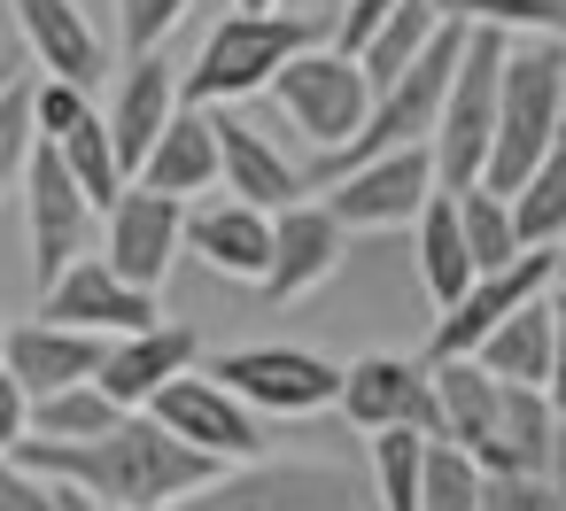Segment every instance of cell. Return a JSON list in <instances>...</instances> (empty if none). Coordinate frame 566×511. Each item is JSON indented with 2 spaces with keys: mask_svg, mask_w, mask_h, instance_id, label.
<instances>
[{
  "mask_svg": "<svg viewBox=\"0 0 566 511\" xmlns=\"http://www.w3.org/2000/svg\"><path fill=\"white\" fill-rule=\"evenodd\" d=\"M17 457L40 480H71V488H86L109 511H171V503H187L195 488H210L226 472L218 457L187 449L156 411H125L94 441H24Z\"/></svg>",
  "mask_w": 566,
  "mask_h": 511,
  "instance_id": "cell-1",
  "label": "cell"
},
{
  "mask_svg": "<svg viewBox=\"0 0 566 511\" xmlns=\"http://www.w3.org/2000/svg\"><path fill=\"white\" fill-rule=\"evenodd\" d=\"M558 132H566V40L527 32V40H512V55H504L496 140H489V187L512 194V187L551 156Z\"/></svg>",
  "mask_w": 566,
  "mask_h": 511,
  "instance_id": "cell-2",
  "label": "cell"
},
{
  "mask_svg": "<svg viewBox=\"0 0 566 511\" xmlns=\"http://www.w3.org/2000/svg\"><path fill=\"white\" fill-rule=\"evenodd\" d=\"M303 47H311L303 9H233V17L202 40L195 71L179 78V102H202V109H241V102L272 94V78H280Z\"/></svg>",
  "mask_w": 566,
  "mask_h": 511,
  "instance_id": "cell-3",
  "label": "cell"
},
{
  "mask_svg": "<svg viewBox=\"0 0 566 511\" xmlns=\"http://www.w3.org/2000/svg\"><path fill=\"white\" fill-rule=\"evenodd\" d=\"M504 55H512V32H496V24H465V47H458V71H450V94H442V117H434V140H427L442 187H473V179H489Z\"/></svg>",
  "mask_w": 566,
  "mask_h": 511,
  "instance_id": "cell-4",
  "label": "cell"
},
{
  "mask_svg": "<svg viewBox=\"0 0 566 511\" xmlns=\"http://www.w3.org/2000/svg\"><path fill=\"white\" fill-rule=\"evenodd\" d=\"M24 248H32V287L48 295L86 248H94V233H102V210H94V194L78 187V171L63 163V148L55 140H40L32 148V163H24Z\"/></svg>",
  "mask_w": 566,
  "mask_h": 511,
  "instance_id": "cell-5",
  "label": "cell"
},
{
  "mask_svg": "<svg viewBox=\"0 0 566 511\" xmlns=\"http://www.w3.org/2000/svg\"><path fill=\"white\" fill-rule=\"evenodd\" d=\"M272 109L303 132L311 156H326V148H342V140L365 125V109H373V78H365V63L342 55L334 40H326V47L311 40V47L272 78Z\"/></svg>",
  "mask_w": 566,
  "mask_h": 511,
  "instance_id": "cell-6",
  "label": "cell"
},
{
  "mask_svg": "<svg viewBox=\"0 0 566 511\" xmlns=\"http://www.w3.org/2000/svg\"><path fill=\"white\" fill-rule=\"evenodd\" d=\"M202 372H218L264 418H311V411H334V395H342V364L303 341H241V349L202 356Z\"/></svg>",
  "mask_w": 566,
  "mask_h": 511,
  "instance_id": "cell-7",
  "label": "cell"
},
{
  "mask_svg": "<svg viewBox=\"0 0 566 511\" xmlns=\"http://www.w3.org/2000/svg\"><path fill=\"white\" fill-rule=\"evenodd\" d=\"M179 511H365V480L349 465H280V457H249L226 465L210 488H195Z\"/></svg>",
  "mask_w": 566,
  "mask_h": 511,
  "instance_id": "cell-8",
  "label": "cell"
},
{
  "mask_svg": "<svg viewBox=\"0 0 566 511\" xmlns=\"http://www.w3.org/2000/svg\"><path fill=\"white\" fill-rule=\"evenodd\" d=\"M334 411H342L357 434H388V426L442 434V387H434V364H427V356H396V349H373V356L342 364Z\"/></svg>",
  "mask_w": 566,
  "mask_h": 511,
  "instance_id": "cell-9",
  "label": "cell"
},
{
  "mask_svg": "<svg viewBox=\"0 0 566 511\" xmlns=\"http://www.w3.org/2000/svg\"><path fill=\"white\" fill-rule=\"evenodd\" d=\"M187 449H202V457H218V465H249V457H264V411H249L218 372H202V364H187L156 403H148Z\"/></svg>",
  "mask_w": 566,
  "mask_h": 511,
  "instance_id": "cell-10",
  "label": "cell"
},
{
  "mask_svg": "<svg viewBox=\"0 0 566 511\" xmlns=\"http://www.w3.org/2000/svg\"><path fill=\"white\" fill-rule=\"evenodd\" d=\"M434 187H442V171H434V148L419 140V148H396V156H373V163L342 171L334 187H318V202L349 233H396V225H411L427 210Z\"/></svg>",
  "mask_w": 566,
  "mask_h": 511,
  "instance_id": "cell-11",
  "label": "cell"
},
{
  "mask_svg": "<svg viewBox=\"0 0 566 511\" xmlns=\"http://www.w3.org/2000/svg\"><path fill=\"white\" fill-rule=\"evenodd\" d=\"M179 248H187V202L133 179L109 210H102V256L133 279V287H164L179 272Z\"/></svg>",
  "mask_w": 566,
  "mask_h": 511,
  "instance_id": "cell-12",
  "label": "cell"
},
{
  "mask_svg": "<svg viewBox=\"0 0 566 511\" xmlns=\"http://www.w3.org/2000/svg\"><path fill=\"white\" fill-rule=\"evenodd\" d=\"M349 241H357V233H349L318 194L272 210V264H264L256 295H264V302H303V295H318V287L349 264Z\"/></svg>",
  "mask_w": 566,
  "mask_h": 511,
  "instance_id": "cell-13",
  "label": "cell"
},
{
  "mask_svg": "<svg viewBox=\"0 0 566 511\" xmlns=\"http://www.w3.org/2000/svg\"><path fill=\"white\" fill-rule=\"evenodd\" d=\"M543 287H558V248H520L504 272H481L442 318H434V333H427V356H473L520 302H535Z\"/></svg>",
  "mask_w": 566,
  "mask_h": 511,
  "instance_id": "cell-14",
  "label": "cell"
},
{
  "mask_svg": "<svg viewBox=\"0 0 566 511\" xmlns=\"http://www.w3.org/2000/svg\"><path fill=\"white\" fill-rule=\"evenodd\" d=\"M40 318H63V326H86V333H133V326H156L164 302H156V287H133L102 248H86V256L40 295Z\"/></svg>",
  "mask_w": 566,
  "mask_h": 511,
  "instance_id": "cell-15",
  "label": "cell"
},
{
  "mask_svg": "<svg viewBox=\"0 0 566 511\" xmlns=\"http://www.w3.org/2000/svg\"><path fill=\"white\" fill-rule=\"evenodd\" d=\"M187 364H202V341H195V326H179V318H156V326H133V333H109V349H102V387L125 403V411H148Z\"/></svg>",
  "mask_w": 566,
  "mask_h": 511,
  "instance_id": "cell-16",
  "label": "cell"
},
{
  "mask_svg": "<svg viewBox=\"0 0 566 511\" xmlns=\"http://www.w3.org/2000/svg\"><path fill=\"white\" fill-rule=\"evenodd\" d=\"M17 9V32H24V55H32V71H48V78H71V86H109V47H102V32L86 24V9L78 0H9Z\"/></svg>",
  "mask_w": 566,
  "mask_h": 511,
  "instance_id": "cell-17",
  "label": "cell"
},
{
  "mask_svg": "<svg viewBox=\"0 0 566 511\" xmlns=\"http://www.w3.org/2000/svg\"><path fill=\"white\" fill-rule=\"evenodd\" d=\"M218 187L256 202V210H287V202L311 194L303 163L287 148H272V132H256L241 109H218Z\"/></svg>",
  "mask_w": 566,
  "mask_h": 511,
  "instance_id": "cell-18",
  "label": "cell"
},
{
  "mask_svg": "<svg viewBox=\"0 0 566 511\" xmlns=\"http://www.w3.org/2000/svg\"><path fill=\"white\" fill-rule=\"evenodd\" d=\"M187 256L210 264L218 279L256 287L264 264H272V210H256V202H241V194H226V202H210V210H187Z\"/></svg>",
  "mask_w": 566,
  "mask_h": 511,
  "instance_id": "cell-19",
  "label": "cell"
},
{
  "mask_svg": "<svg viewBox=\"0 0 566 511\" xmlns=\"http://www.w3.org/2000/svg\"><path fill=\"white\" fill-rule=\"evenodd\" d=\"M171 109H179V71H171V55H164V47L125 55L117 94H109V132H117L125 171H140V156L156 148V132L171 125Z\"/></svg>",
  "mask_w": 566,
  "mask_h": 511,
  "instance_id": "cell-20",
  "label": "cell"
},
{
  "mask_svg": "<svg viewBox=\"0 0 566 511\" xmlns=\"http://www.w3.org/2000/svg\"><path fill=\"white\" fill-rule=\"evenodd\" d=\"M133 179H148V187H164V194H179V202L210 194V187H218V109L179 102V109H171V125L156 132V148L140 156V171H133Z\"/></svg>",
  "mask_w": 566,
  "mask_h": 511,
  "instance_id": "cell-21",
  "label": "cell"
},
{
  "mask_svg": "<svg viewBox=\"0 0 566 511\" xmlns=\"http://www.w3.org/2000/svg\"><path fill=\"white\" fill-rule=\"evenodd\" d=\"M102 349H109V333L63 326V318H24V326H9V372H17L32 395L71 387V380H94V372H102Z\"/></svg>",
  "mask_w": 566,
  "mask_h": 511,
  "instance_id": "cell-22",
  "label": "cell"
},
{
  "mask_svg": "<svg viewBox=\"0 0 566 511\" xmlns=\"http://www.w3.org/2000/svg\"><path fill=\"white\" fill-rule=\"evenodd\" d=\"M411 256H419V287H427V302L434 310H450L481 272H473V248H465V225H458V194L450 187H434L427 194V210L411 217Z\"/></svg>",
  "mask_w": 566,
  "mask_h": 511,
  "instance_id": "cell-23",
  "label": "cell"
},
{
  "mask_svg": "<svg viewBox=\"0 0 566 511\" xmlns=\"http://www.w3.org/2000/svg\"><path fill=\"white\" fill-rule=\"evenodd\" d=\"M551 434H558V403H551L543 387H527V380H504L496 434L481 441V465H489V472H543Z\"/></svg>",
  "mask_w": 566,
  "mask_h": 511,
  "instance_id": "cell-24",
  "label": "cell"
},
{
  "mask_svg": "<svg viewBox=\"0 0 566 511\" xmlns=\"http://www.w3.org/2000/svg\"><path fill=\"white\" fill-rule=\"evenodd\" d=\"M434 364V387H442V434L465 441L481 457V441L496 434V403H504V380L481 364V356H427Z\"/></svg>",
  "mask_w": 566,
  "mask_h": 511,
  "instance_id": "cell-25",
  "label": "cell"
},
{
  "mask_svg": "<svg viewBox=\"0 0 566 511\" xmlns=\"http://www.w3.org/2000/svg\"><path fill=\"white\" fill-rule=\"evenodd\" d=\"M496 380H527V387H543L551 380V287L535 295V302H520L481 349H473Z\"/></svg>",
  "mask_w": 566,
  "mask_h": 511,
  "instance_id": "cell-26",
  "label": "cell"
},
{
  "mask_svg": "<svg viewBox=\"0 0 566 511\" xmlns=\"http://www.w3.org/2000/svg\"><path fill=\"white\" fill-rule=\"evenodd\" d=\"M125 418V403L102 387V380H71V387H48L32 395V441H94Z\"/></svg>",
  "mask_w": 566,
  "mask_h": 511,
  "instance_id": "cell-27",
  "label": "cell"
},
{
  "mask_svg": "<svg viewBox=\"0 0 566 511\" xmlns=\"http://www.w3.org/2000/svg\"><path fill=\"white\" fill-rule=\"evenodd\" d=\"M512 225L527 248H566V132L551 140V156L512 187Z\"/></svg>",
  "mask_w": 566,
  "mask_h": 511,
  "instance_id": "cell-28",
  "label": "cell"
},
{
  "mask_svg": "<svg viewBox=\"0 0 566 511\" xmlns=\"http://www.w3.org/2000/svg\"><path fill=\"white\" fill-rule=\"evenodd\" d=\"M458 194V225H465V248H473V272H504L527 241H520V225H512V194H496L489 179H473V187H450Z\"/></svg>",
  "mask_w": 566,
  "mask_h": 511,
  "instance_id": "cell-29",
  "label": "cell"
},
{
  "mask_svg": "<svg viewBox=\"0 0 566 511\" xmlns=\"http://www.w3.org/2000/svg\"><path fill=\"white\" fill-rule=\"evenodd\" d=\"M442 24H450V17H442V0H396L388 24L373 32V47L357 55V63H365V78H373V94H380L403 63H419V55H427V40H434Z\"/></svg>",
  "mask_w": 566,
  "mask_h": 511,
  "instance_id": "cell-30",
  "label": "cell"
},
{
  "mask_svg": "<svg viewBox=\"0 0 566 511\" xmlns=\"http://www.w3.org/2000/svg\"><path fill=\"white\" fill-rule=\"evenodd\" d=\"M63 163L78 171V187L94 194V210H109L125 187H133V171H125V156H117V132H109V109H94V117H78L63 140Z\"/></svg>",
  "mask_w": 566,
  "mask_h": 511,
  "instance_id": "cell-31",
  "label": "cell"
},
{
  "mask_svg": "<svg viewBox=\"0 0 566 511\" xmlns=\"http://www.w3.org/2000/svg\"><path fill=\"white\" fill-rule=\"evenodd\" d=\"M481 488H489V465L465 441L434 434L427 441V472H419V511H481Z\"/></svg>",
  "mask_w": 566,
  "mask_h": 511,
  "instance_id": "cell-32",
  "label": "cell"
},
{
  "mask_svg": "<svg viewBox=\"0 0 566 511\" xmlns=\"http://www.w3.org/2000/svg\"><path fill=\"white\" fill-rule=\"evenodd\" d=\"M427 441H434V434H419V426H388V434H373V488H380V511H419Z\"/></svg>",
  "mask_w": 566,
  "mask_h": 511,
  "instance_id": "cell-33",
  "label": "cell"
},
{
  "mask_svg": "<svg viewBox=\"0 0 566 511\" xmlns=\"http://www.w3.org/2000/svg\"><path fill=\"white\" fill-rule=\"evenodd\" d=\"M442 17L450 24H496L512 40H527V32L566 40V0H442Z\"/></svg>",
  "mask_w": 566,
  "mask_h": 511,
  "instance_id": "cell-34",
  "label": "cell"
},
{
  "mask_svg": "<svg viewBox=\"0 0 566 511\" xmlns=\"http://www.w3.org/2000/svg\"><path fill=\"white\" fill-rule=\"evenodd\" d=\"M40 148V117H32V78H9L0 86V194L24 187V163Z\"/></svg>",
  "mask_w": 566,
  "mask_h": 511,
  "instance_id": "cell-35",
  "label": "cell"
},
{
  "mask_svg": "<svg viewBox=\"0 0 566 511\" xmlns=\"http://www.w3.org/2000/svg\"><path fill=\"white\" fill-rule=\"evenodd\" d=\"M187 9H195V0H117V47H125V55L164 47V40L187 24Z\"/></svg>",
  "mask_w": 566,
  "mask_h": 511,
  "instance_id": "cell-36",
  "label": "cell"
},
{
  "mask_svg": "<svg viewBox=\"0 0 566 511\" xmlns=\"http://www.w3.org/2000/svg\"><path fill=\"white\" fill-rule=\"evenodd\" d=\"M32 117H40V140H63L78 117H94V86H71V78H32Z\"/></svg>",
  "mask_w": 566,
  "mask_h": 511,
  "instance_id": "cell-37",
  "label": "cell"
},
{
  "mask_svg": "<svg viewBox=\"0 0 566 511\" xmlns=\"http://www.w3.org/2000/svg\"><path fill=\"white\" fill-rule=\"evenodd\" d=\"M481 511H558V496H551L543 472H489Z\"/></svg>",
  "mask_w": 566,
  "mask_h": 511,
  "instance_id": "cell-38",
  "label": "cell"
},
{
  "mask_svg": "<svg viewBox=\"0 0 566 511\" xmlns=\"http://www.w3.org/2000/svg\"><path fill=\"white\" fill-rule=\"evenodd\" d=\"M0 511H55V480H40L17 449H0Z\"/></svg>",
  "mask_w": 566,
  "mask_h": 511,
  "instance_id": "cell-39",
  "label": "cell"
},
{
  "mask_svg": "<svg viewBox=\"0 0 566 511\" xmlns=\"http://www.w3.org/2000/svg\"><path fill=\"white\" fill-rule=\"evenodd\" d=\"M388 9H396V0H349V9L334 17V47H342V55H365L373 32L388 24Z\"/></svg>",
  "mask_w": 566,
  "mask_h": 511,
  "instance_id": "cell-40",
  "label": "cell"
},
{
  "mask_svg": "<svg viewBox=\"0 0 566 511\" xmlns=\"http://www.w3.org/2000/svg\"><path fill=\"white\" fill-rule=\"evenodd\" d=\"M32 441V387L0 364V449H24Z\"/></svg>",
  "mask_w": 566,
  "mask_h": 511,
  "instance_id": "cell-41",
  "label": "cell"
},
{
  "mask_svg": "<svg viewBox=\"0 0 566 511\" xmlns=\"http://www.w3.org/2000/svg\"><path fill=\"white\" fill-rule=\"evenodd\" d=\"M543 395L566 418V287H551V380H543Z\"/></svg>",
  "mask_w": 566,
  "mask_h": 511,
  "instance_id": "cell-42",
  "label": "cell"
},
{
  "mask_svg": "<svg viewBox=\"0 0 566 511\" xmlns=\"http://www.w3.org/2000/svg\"><path fill=\"white\" fill-rule=\"evenodd\" d=\"M543 480H551V496H558V511H566V418H558V434H551V457H543Z\"/></svg>",
  "mask_w": 566,
  "mask_h": 511,
  "instance_id": "cell-43",
  "label": "cell"
},
{
  "mask_svg": "<svg viewBox=\"0 0 566 511\" xmlns=\"http://www.w3.org/2000/svg\"><path fill=\"white\" fill-rule=\"evenodd\" d=\"M233 9H287V0H233Z\"/></svg>",
  "mask_w": 566,
  "mask_h": 511,
  "instance_id": "cell-44",
  "label": "cell"
},
{
  "mask_svg": "<svg viewBox=\"0 0 566 511\" xmlns=\"http://www.w3.org/2000/svg\"><path fill=\"white\" fill-rule=\"evenodd\" d=\"M0 364H9V318H0Z\"/></svg>",
  "mask_w": 566,
  "mask_h": 511,
  "instance_id": "cell-45",
  "label": "cell"
},
{
  "mask_svg": "<svg viewBox=\"0 0 566 511\" xmlns=\"http://www.w3.org/2000/svg\"><path fill=\"white\" fill-rule=\"evenodd\" d=\"M558 287H566V248H558Z\"/></svg>",
  "mask_w": 566,
  "mask_h": 511,
  "instance_id": "cell-46",
  "label": "cell"
},
{
  "mask_svg": "<svg viewBox=\"0 0 566 511\" xmlns=\"http://www.w3.org/2000/svg\"><path fill=\"white\" fill-rule=\"evenodd\" d=\"M9 78H17V71H0V86H9Z\"/></svg>",
  "mask_w": 566,
  "mask_h": 511,
  "instance_id": "cell-47",
  "label": "cell"
},
{
  "mask_svg": "<svg viewBox=\"0 0 566 511\" xmlns=\"http://www.w3.org/2000/svg\"><path fill=\"white\" fill-rule=\"evenodd\" d=\"M287 9H303V0H287Z\"/></svg>",
  "mask_w": 566,
  "mask_h": 511,
  "instance_id": "cell-48",
  "label": "cell"
},
{
  "mask_svg": "<svg viewBox=\"0 0 566 511\" xmlns=\"http://www.w3.org/2000/svg\"><path fill=\"white\" fill-rule=\"evenodd\" d=\"M171 511H179V503H171Z\"/></svg>",
  "mask_w": 566,
  "mask_h": 511,
  "instance_id": "cell-49",
  "label": "cell"
}]
</instances>
